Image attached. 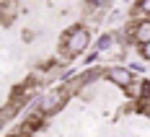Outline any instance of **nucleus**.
<instances>
[{"label":"nucleus","instance_id":"2","mask_svg":"<svg viewBox=\"0 0 150 137\" xmlns=\"http://www.w3.org/2000/svg\"><path fill=\"white\" fill-rule=\"evenodd\" d=\"M132 36H135V42H140V44H148L150 42V21H140L135 26V31H132Z\"/></svg>","mask_w":150,"mask_h":137},{"label":"nucleus","instance_id":"3","mask_svg":"<svg viewBox=\"0 0 150 137\" xmlns=\"http://www.w3.org/2000/svg\"><path fill=\"white\" fill-rule=\"evenodd\" d=\"M142 54L150 60V42H148V44H142Z\"/></svg>","mask_w":150,"mask_h":137},{"label":"nucleus","instance_id":"1","mask_svg":"<svg viewBox=\"0 0 150 137\" xmlns=\"http://www.w3.org/2000/svg\"><path fill=\"white\" fill-rule=\"evenodd\" d=\"M109 80L111 83H117V85H122V88H127L129 83H132V73L129 70H124V67H109Z\"/></svg>","mask_w":150,"mask_h":137}]
</instances>
